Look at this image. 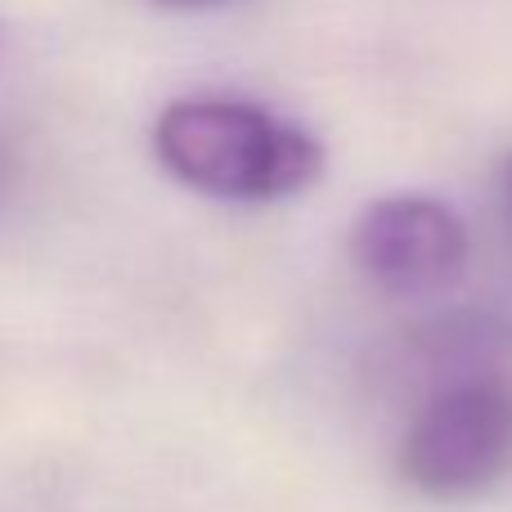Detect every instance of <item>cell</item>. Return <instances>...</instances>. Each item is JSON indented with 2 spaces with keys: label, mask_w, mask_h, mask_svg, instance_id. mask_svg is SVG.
<instances>
[{
  "label": "cell",
  "mask_w": 512,
  "mask_h": 512,
  "mask_svg": "<svg viewBox=\"0 0 512 512\" xmlns=\"http://www.w3.org/2000/svg\"><path fill=\"white\" fill-rule=\"evenodd\" d=\"M512 472V387L459 378L414 414L400 441V477L427 499H477Z\"/></svg>",
  "instance_id": "2"
},
{
  "label": "cell",
  "mask_w": 512,
  "mask_h": 512,
  "mask_svg": "<svg viewBox=\"0 0 512 512\" xmlns=\"http://www.w3.org/2000/svg\"><path fill=\"white\" fill-rule=\"evenodd\" d=\"M162 5H176V9H198V5H216V0H162Z\"/></svg>",
  "instance_id": "5"
},
{
  "label": "cell",
  "mask_w": 512,
  "mask_h": 512,
  "mask_svg": "<svg viewBox=\"0 0 512 512\" xmlns=\"http://www.w3.org/2000/svg\"><path fill=\"white\" fill-rule=\"evenodd\" d=\"M504 198H508V212H512V158L504 162Z\"/></svg>",
  "instance_id": "4"
},
{
  "label": "cell",
  "mask_w": 512,
  "mask_h": 512,
  "mask_svg": "<svg viewBox=\"0 0 512 512\" xmlns=\"http://www.w3.org/2000/svg\"><path fill=\"white\" fill-rule=\"evenodd\" d=\"M153 153L180 185L221 203H279L324 176V149L310 131L265 113L261 104L221 95L162 108Z\"/></svg>",
  "instance_id": "1"
},
{
  "label": "cell",
  "mask_w": 512,
  "mask_h": 512,
  "mask_svg": "<svg viewBox=\"0 0 512 512\" xmlns=\"http://www.w3.org/2000/svg\"><path fill=\"white\" fill-rule=\"evenodd\" d=\"M351 261L391 297H427L450 288L468 265V230L427 194L373 198L351 225Z\"/></svg>",
  "instance_id": "3"
}]
</instances>
